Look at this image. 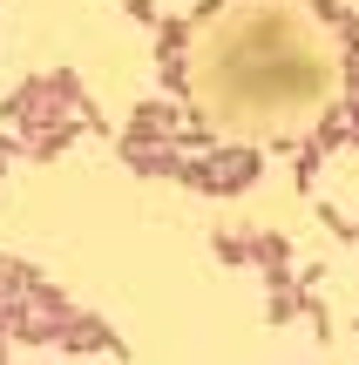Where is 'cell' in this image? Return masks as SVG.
<instances>
[{
    "label": "cell",
    "mask_w": 359,
    "mask_h": 365,
    "mask_svg": "<svg viewBox=\"0 0 359 365\" xmlns=\"http://www.w3.org/2000/svg\"><path fill=\"white\" fill-rule=\"evenodd\" d=\"M325 14L298 7H265V68L251 61L238 14L211 27V54L190 61V102H197L203 129L224 135L238 149H298L312 135H325V122L346 115V41L325 48Z\"/></svg>",
    "instance_id": "obj_1"
}]
</instances>
